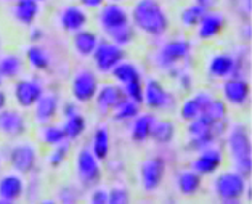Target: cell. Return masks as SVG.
Instances as JSON below:
<instances>
[{
  "mask_svg": "<svg viewBox=\"0 0 252 204\" xmlns=\"http://www.w3.org/2000/svg\"><path fill=\"white\" fill-rule=\"evenodd\" d=\"M130 21L133 28L151 37H161L169 29L167 13L158 0H138L132 8Z\"/></svg>",
  "mask_w": 252,
  "mask_h": 204,
  "instance_id": "cell-1",
  "label": "cell"
},
{
  "mask_svg": "<svg viewBox=\"0 0 252 204\" xmlns=\"http://www.w3.org/2000/svg\"><path fill=\"white\" fill-rule=\"evenodd\" d=\"M226 148H228L233 168L246 177L252 169L251 138L246 126L233 124L226 131Z\"/></svg>",
  "mask_w": 252,
  "mask_h": 204,
  "instance_id": "cell-2",
  "label": "cell"
},
{
  "mask_svg": "<svg viewBox=\"0 0 252 204\" xmlns=\"http://www.w3.org/2000/svg\"><path fill=\"white\" fill-rule=\"evenodd\" d=\"M188 124H189L188 126V141H189V146L196 151L214 145V141L217 140L220 135H223L226 131L225 121L214 122L204 114H201L199 117H196V119L189 121Z\"/></svg>",
  "mask_w": 252,
  "mask_h": 204,
  "instance_id": "cell-3",
  "label": "cell"
},
{
  "mask_svg": "<svg viewBox=\"0 0 252 204\" xmlns=\"http://www.w3.org/2000/svg\"><path fill=\"white\" fill-rule=\"evenodd\" d=\"M246 191V178L238 170L222 172L214 180V193L220 201L225 204L238 203L244 196Z\"/></svg>",
  "mask_w": 252,
  "mask_h": 204,
  "instance_id": "cell-4",
  "label": "cell"
},
{
  "mask_svg": "<svg viewBox=\"0 0 252 204\" xmlns=\"http://www.w3.org/2000/svg\"><path fill=\"white\" fill-rule=\"evenodd\" d=\"M189 53H191V44L188 40H169L155 55V63L164 71H174L189 58Z\"/></svg>",
  "mask_w": 252,
  "mask_h": 204,
  "instance_id": "cell-5",
  "label": "cell"
},
{
  "mask_svg": "<svg viewBox=\"0 0 252 204\" xmlns=\"http://www.w3.org/2000/svg\"><path fill=\"white\" fill-rule=\"evenodd\" d=\"M76 172L77 178L85 187H94L101 178L100 159L92 153L90 148H81L76 156Z\"/></svg>",
  "mask_w": 252,
  "mask_h": 204,
  "instance_id": "cell-6",
  "label": "cell"
},
{
  "mask_svg": "<svg viewBox=\"0 0 252 204\" xmlns=\"http://www.w3.org/2000/svg\"><path fill=\"white\" fill-rule=\"evenodd\" d=\"M124 48L116 45L114 42L100 40L95 52L92 53V60H94V65L98 72L109 74L114 69L116 65L124 60Z\"/></svg>",
  "mask_w": 252,
  "mask_h": 204,
  "instance_id": "cell-7",
  "label": "cell"
},
{
  "mask_svg": "<svg viewBox=\"0 0 252 204\" xmlns=\"http://www.w3.org/2000/svg\"><path fill=\"white\" fill-rule=\"evenodd\" d=\"M165 170H167V166L162 158L153 156L145 159L140 166V183L143 190L148 193L156 191L164 182Z\"/></svg>",
  "mask_w": 252,
  "mask_h": 204,
  "instance_id": "cell-8",
  "label": "cell"
},
{
  "mask_svg": "<svg viewBox=\"0 0 252 204\" xmlns=\"http://www.w3.org/2000/svg\"><path fill=\"white\" fill-rule=\"evenodd\" d=\"M8 159L15 172H18V174H29L31 170H34L35 164H37L39 153L37 148L32 143L21 141V143H16L10 150Z\"/></svg>",
  "mask_w": 252,
  "mask_h": 204,
  "instance_id": "cell-9",
  "label": "cell"
},
{
  "mask_svg": "<svg viewBox=\"0 0 252 204\" xmlns=\"http://www.w3.org/2000/svg\"><path fill=\"white\" fill-rule=\"evenodd\" d=\"M98 87H100V84H98L96 74L90 69L77 71L71 82L72 97L77 103H89L94 100Z\"/></svg>",
  "mask_w": 252,
  "mask_h": 204,
  "instance_id": "cell-10",
  "label": "cell"
},
{
  "mask_svg": "<svg viewBox=\"0 0 252 204\" xmlns=\"http://www.w3.org/2000/svg\"><path fill=\"white\" fill-rule=\"evenodd\" d=\"M175 103V98L156 79H146L143 84V103L150 109H169Z\"/></svg>",
  "mask_w": 252,
  "mask_h": 204,
  "instance_id": "cell-11",
  "label": "cell"
},
{
  "mask_svg": "<svg viewBox=\"0 0 252 204\" xmlns=\"http://www.w3.org/2000/svg\"><path fill=\"white\" fill-rule=\"evenodd\" d=\"M128 23H132L130 15H128V11L118 2L104 3L100 8V13H98V24H100V28L106 34H111L113 31L126 26Z\"/></svg>",
  "mask_w": 252,
  "mask_h": 204,
  "instance_id": "cell-12",
  "label": "cell"
},
{
  "mask_svg": "<svg viewBox=\"0 0 252 204\" xmlns=\"http://www.w3.org/2000/svg\"><path fill=\"white\" fill-rule=\"evenodd\" d=\"M222 95L223 102L231 104L235 108L246 106L251 97V87L248 84V80H244L243 77H228L225 79V82L222 85Z\"/></svg>",
  "mask_w": 252,
  "mask_h": 204,
  "instance_id": "cell-13",
  "label": "cell"
},
{
  "mask_svg": "<svg viewBox=\"0 0 252 204\" xmlns=\"http://www.w3.org/2000/svg\"><path fill=\"white\" fill-rule=\"evenodd\" d=\"M44 94V85L39 79H20L13 87V97L21 108H32L40 95Z\"/></svg>",
  "mask_w": 252,
  "mask_h": 204,
  "instance_id": "cell-14",
  "label": "cell"
},
{
  "mask_svg": "<svg viewBox=\"0 0 252 204\" xmlns=\"http://www.w3.org/2000/svg\"><path fill=\"white\" fill-rule=\"evenodd\" d=\"M223 161V154L219 150L217 146H206L199 150L198 156L193 159L191 163V170H194L196 174H199L201 177L204 175H212L217 172Z\"/></svg>",
  "mask_w": 252,
  "mask_h": 204,
  "instance_id": "cell-15",
  "label": "cell"
},
{
  "mask_svg": "<svg viewBox=\"0 0 252 204\" xmlns=\"http://www.w3.org/2000/svg\"><path fill=\"white\" fill-rule=\"evenodd\" d=\"M226 28V18L220 11H211L207 10L204 16L201 18V21L198 23V37L201 40H212L219 34L223 33V29Z\"/></svg>",
  "mask_w": 252,
  "mask_h": 204,
  "instance_id": "cell-16",
  "label": "cell"
},
{
  "mask_svg": "<svg viewBox=\"0 0 252 204\" xmlns=\"http://www.w3.org/2000/svg\"><path fill=\"white\" fill-rule=\"evenodd\" d=\"M26 132V119L16 109L5 108L0 111V135L16 138Z\"/></svg>",
  "mask_w": 252,
  "mask_h": 204,
  "instance_id": "cell-17",
  "label": "cell"
},
{
  "mask_svg": "<svg viewBox=\"0 0 252 204\" xmlns=\"http://www.w3.org/2000/svg\"><path fill=\"white\" fill-rule=\"evenodd\" d=\"M124 92H122L121 85L114 84H103L98 87L95 94L96 100V109L100 114H109L114 109V106L121 100H124Z\"/></svg>",
  "mask_w": 252,
  "mask_h": 204,
  "instance_id": "cell-18",
  "label": "cell"
},
{
  "mask_svg": "<svg viewBox=\"0 0 252 204\" xmlns=\"http://www.w3.org/2000/svg\"><path fill=\"white\" fill-rule=\"evenodd\" d=\"M24 180L21 174H5L0 177V203L13 204L24 195Z\"/></svg>",
  "mask_w": 252,
  "mask_h": 204,
  "instance_id": "cell-19",
  "label": "cell"
},
{
  "mask_svg": "<svg viewBox=\"0 0 252 204\" xmlns=\"http://www.w3.org/2000/svg\"><path fill=\"white\" fill-rule=\"evenodd\" d=\"M207 76L212 79H228L236 72V60L230 53H217L206 66Z\"/></svg>",
  "mask_w": 252,
  "mask_h": 204,
  "instance_id": "cell-20",
  "label": "cell"
},
{
  "mask_svg": "<svg viewBox=\"0 0 252 204\" xmlns=\"http://www.w3.org/2000/svg\"><path fill=\"white\" fill-rule=\"evenodd\" d=\"M58 20H60V26L64 33H77V31L87 26L89 15L82 7L69 5V7L61 10Z\"/></svg>",
  "mask_w": 252,
  "mask_h": 204,
  "instance_id": "cell-21",
  "label": "cell"
},
{
  "mask_svg": "<svg viewBox=\"0 0 252 204\" xmlns=\"http://www.w3.org/2000/svg\"><path fill=\"white\" fill-rule=\"evenodd\" d=\"M58 106H60V102H58V97L55 94H42L40 98L34 104V117H35V122L40 126L48 124L55 119V116L58 113Z\"/></svg>",
  "mask_w": 252,
  "mask_h": 204,
  "instance_id": "cell-22",
  "label": "cell"
},
{
  "mask_svg": "<svg viewBox=\"0 0 252 204\" xmlns=\"http://www.w3.org/2000/svg\"><path fill=\"white\" fill-rule=\"evenodd\" d=\"M39 2L35 0H16L13 8H11V15H13L15 21L23 24V26H32L39 16Z\"/></svg>",
  "mask_w": 252,
  "mask_h": 204,
  "instance_id": "cell-23",
  "label": "cell"
},
{
  "mask_svg": "<svg viewBox=\"0 0 252 204\" xmlns=\"http://www.w3.org/2000/svg\"><path fill=\"white\" fill-rule=\"evenodd\" d=\"M156 117L153 116L151 113H143L135 116L133 119L130 121V138L135 143H143L150 138L151 135V129L153 124H155Z\"/></svg>",
  "mask_w": 252,
  "mask_h": 204,
  "instance_id": "cell-24",
  "label": "cell"
},
{
  "mask_svg": "<svg viewBox=\"0 0 252 204\" xmlns=\"http://www.w3.org/2000/svg\"><path fill=\"white\" fill-rule=\"evenodd\" d=\"M100 42V37L95 33L87 29H81L74 33V39H72V47H74L76 53L82 58H89L92 57V53L95 52V48Z\"/></svg>",
  "mask_w": 252,
  "mask_h": 204,
  "instance_id": "cell-25",
  "label": "cell"
},
{
  "mask_svg": "<svg viewBox=\"0 0 252 204\" xmlns=\"http://www.w3.org/2000/svg\"><path fill=\"white\" fill-rule=\"evenodd\" d=\"M202 185V177L196 174L194 170H182L177 174L175 178V187L178 193L183 196H193L201 190Z\"/></svg>",
  "mask_w": 252,
  "mask_h": 204,
  "instance_id": "cell-26",
  "label": "cell"
},
{
  "mask_svg": "<svg viewBox=\"0 0 252 204\" xmlns=\"http://www.w3.org/2000/svg\"><path fill=\"white\" fill-rule=\"evenodd\" d=\"M26 60L34 71H45L50 68L52 55L45 47H42L39 44H32L26 50Z\"/></svg>",
  "mask_w": 252,
  "mask_h": 204,
  "instance_id": "cell-27",
  "label": "cell"
},
{
  "mask_svg": "<svg viewBox=\"0 0 252 204\" xmlns=\"http://www.w3.org/2000/svg\"><path fill=\"white\" fill-rule=\"evenodd\" d=\"M109 148H111V138H109V129L106 126H100L95 131L94 137H92V146L90 150L95 154L96 159L104 161L109 154Z\"/></svg>",
  "mask_w": 252,
  "mask_h": 204,
  "instance_id": "cell-28",
  "label": "cell"
},
{
  "mask_svg": "<svg viewBox=\"0 0 252 204\" xmlns=\"http://www.w3.org/2000/svg\"><path fill=\"white\" fill-rule=\"evenodd\" d=\"M111 74L119 85H126L128 82H137V80H141V72L138 69V66L130 63V61H124V60L114 66Z\"/></svg>",
  "mask_w": 252,
  "mask_h": 204,
  "instance_id": "cell-29",
  "label": "cell"
},
{
  "mask_svg": "<svg viewBox=\"0 0 252 204\" xmlns=\"http://www.w3.org/2000/svg\"><path fill=\"white\" fill-rule=\"evenodd\" d=\"M85 129H87V121H85V117L81 113L64 117L63 124H61V131H63L67 141L77 140L85 132Z\"/></svg>",
  "mask_w": 252,
  "mask_h": 204,
  "instance_id": "cell-30",
  "label": "cell"
},
{
  "mask_svg": "<svg viewBox=\"0 0 252 204\" xmlns=\"http://www.w3.org/2000/svg\"><path fill=\"white\" fill-rule=\"evenodd\" d=\"M175 137V124L172 121L167 119H161V121H155L151 129V135L150 138L153 141H156L158 145H169Z\"/></svg>",
  "mask_w": 252,
  "mask_h": 204,
  "instance_id": "cell-31",
  "label": "cell"
},
{
  "mask_svg": "<svg viewBox=\"0 0 252 204\" xmlns=\"http://www.w3.org/2000/svg\"><path fill=\"white\" fill-rule=\"evenodd\" d=\"M111 114L116 122H128V121H132L135 116L140 114V104L128 100V98H124V100H121L116 104L114 109L111 111Z\"/></svg>",
  "mask_w": 252,
  "mask_h": 204,
  "instance_id": "cell-32",
  "label": "cell"
},
{
  "mask_svg": "<svg viewBox=\"0 0 252 204\" xmlns=\"http://www.w3.org/2000/svg\"><path fill=\"white\" fill-rule=\"evenodd\" d=\"M23 71V60L15 53H7L0 57V74L3 79H13Z\"/></svg>",
  "mask_w": 252,
  "mask_h": 204,
  "instance_id": "cell-33",
  "label": "cell"
},
{
  "mask_svg": "<svg viewBox=\"0 0 252 204\" xmlns=\"http://www.w3.org/2000/svg\"><path fill=\"white\" fill-rule=\"evenodd\" d=\"M39 138H40L42 143H45L52 148L60 145V143H63V141H67L63 131H61V126H55V124H52V122H48V124H44L40 127Z\"/></svg>",
  "mask_w": 252,
  "mask_h": 204,
  "instance_id": "cell-34",
  "label": "cell"
},
{
  "mask_svg": "<svg viewBox=\"0 0 252 204\" xmlns=\"http://www.w3.org/2000/svg\"><path fill=\"white\" fill-rule=\"evenodd\" d=\"M206 11L207 10L204 7H201V5H198V3L189 5V7L182 10V13H180V23L185 28H196V26H198V23L201 21V18L204 16Z\"/></svg>",
  "mask_w": 252,
  "mask_h": 204,
  "instance_id": "cell-35",
  "label": "cell"
},
{
  "mask_svg": "<svg viewBox=\"0 0 252 204\" xmlns=\"http://www.w3.org/2000/svg\"><path fill=\"white\" fill-rule=\"evenodd\" d=\"M108 37H109V40L114 42V44L119 45V47L130 45L135 39V28H133L132 23H128V24H126V26L113 31L111 34H108Z\"/></svg>",
  "mask_w": 252,
  "mask_h": 204,
  "instance_id": "cell-36",
  "label": "cell"
},
{
  "mask_svg": "<svg viewBox=\"0 0 252 204\" xmlns=\"http://www.w3.org/2000/svg\"><path fill=\"white\" fill-rule=\"evenodd\" d=\"M201 114H202V108L199 106V103L194 100V97H189L182 103L180 117L185 122L193 121V119H196V117H199Z\"/></svg>",
  "mask_w": 252,
  "mask_h": 204,
  "instance_id": "cell-37",
  "label": "cell"
},
{
  "mask_svg": "<svg viewBox=\"0 0 252 204\" xmlns=\"http://www.w3.org/2000/svg\"><path fill=\"white\" fill-rule=\"evenodd\" d=\"M204 116H207L209 119L217 122V121H225L226 119V114H228V111H226V103L223 100H214L211 102V104L207 106V109L202 113Z\"/></svg>",
  "mask_w": 252,
  "mask_h": 204,
  "instance_id": "cell-38",
  "label": "cell"
},
{
  "mask_svg": "<svg viewBox=\"0 0 252 204\" xmlns=\"http://www.w3.org/2000/svg\"><path fill=\"white\" fill-rule=\"evenodd\" d=\"M121 89H122V92H124V97L128 98V100H132L138 104L143 103V82H141V80L121 85Z\"/></svg>",
  "mask_w": 252,
  "mask_h": 204,
  "instance_id": "cell-39",
  "label": "cell"
},
{
  "mask_svg": "<svg viewBox=\"0 0 252 204\" xmlns=\"http://www.w3.org/2000/svg\"><path fill=\"white\" fill-rule=\"evenodd\" d=\"M67 151H69V143H67V141H63V143L53 146V151L50 153V156H48V164L53 166V168H58L60 164L64 163Z\"/></svg>",
  "mask_w": 252,
  "mask_h": 204,
  "instance_id": "cell-40",
  "label": "cell"
},
{
  "mask_svg": "<svg viewBox=\"0 0 252 204\" xmlns=\"http://www.w3.org/2000/svg\"><path fill=\"white\" fill-rule=\"evenodd\" d=\"M128 201V191L126 187H113L108 191V204H126Z\"/></svg>",
  "mask_w": 252,
  "mask_h": 204,
  "instance_id": "cell-41",
  "label": "cell"
},
{
  "mask_svg": "<svg viewBox=\"0 0 252 204\" xmlns=\"http://www.w3.org/2000/svg\"><path fill=\"white\" fill-rule=\"evenodd\" d=\"M92 204H108V190L104 188H94L89 196Z\"/></svg>",
  "mask_w": 252,
  "mask_h": 204,
  "instance_id": "cell-42",
  "label": "cell"
},
{
  "mask_svg": "<svg viewBox=\"0 0 252 204\" xmlns=\"http://www.w3.org/2000/svg\"><path fill=\"white\" fill-rule=\"evenodd\" d=\"M194 97V100L199 103V106L202 108V113L207 109V106L211 104V102L214 100V97L212 94H209L207 90H199V92H196V94L193 95Z\"/></svg>",
  "mask_w": 252,
  "mask_h": 204,
  "instance_id": "cell-43",
  "label": "cell"
},
{
  "mask_svg": "<svg viewBox=\"0 0 252 204\" xmlns=\"http://www.w3.org/2000/svg\"><path fill=\"white\" fill-rule=\"evenodd\" d=\"M60 200L63 201V203H74L76 201V191L72 190V188H69V187H66V188H63L60 191Z\"/></svg>",
  "mask_w": 252,
  "mask_h": 204,
  "instance_id": "cell-44",
  "label": "cell"
},
{
  "mask_svg": "<svg viewBox=\"0 0 252 204\" xmlns=\"http://www.w3.org/2000/svg\"><path fill=\"white\" fill-rule=\"evenodd\" d=\"M104 3H106V0H81L82 8H89V10H98Z\"/></svg>",
  "mask_w": 252,
  "mask_h": 204,
  "instance_id": "cell-45",
  "label": "cell"
},
{
  "mask_svg": "<svg viewBox=\"0 0 252 204\" xmlns=\"http://www.w3.org/2000/svg\"><path fill=\"white\" fill-rule=\"evenodd\" d=\"M77 113H81V111H79L77 104H74V103H67V104H64V106H63V117L74 116Z\"/></svg>",
  "mask_w": 252,
  "mask_h": 204,
  "instance_id": "cell-46",
  "label": "cell"
},
{
  "mask_svg": "<svg viewBox=\"0 0 252 204\" xmlns=\"http://www.w3.org/2000/svg\"><path fill=\"white\" fill-rule=\"evenodd\" d=\"M31 40L32 42H40V39L44 37V33L39 29V28H32V31H31Z\"/></svg>",
  "mask_w": 252,
  "mask_h": 204,
  "instance_id": "cell-47",
  "label": "cell"
},
{
  "mask_svg": "<svg viewBox=\"0 0 252 204\" xmlns=\"http://www.w3.org/2000/svg\"><path fill=\"white\" fill-rule=\"evenodd\" d=\"M194 3H198V5H201V7H204L206 10H209L217 3V0H194Z\"/></svg>",
  "mask_w": 252,
  "mask_h": 204,
  "instance_id": "cell-48",
  "label": "cell"
},
{
  "mask_svg": "<svg viewBox=\"0 0 252 204\" xmlns=\"http://www.w3.org/2000/svg\"><path fill=\"white\" fill-rule=\"evenodd\" d=\"M7 104H8V98H7V94L2 90V87H0V111L7 108Z\"/></svg>",
  "mask_w": 252,
  "mask_h": 204,
  "instance_id": "cell-49",
  "label": "cell"
},
{
  "mask_svg": "<svg viewBox=\"0 0 252 204\" xmlns=\"http://www.w3.org/2000/svg\"><path fill=\"white\" fill-rule=\"evenodd\" d=\"M2 85H3V76L0 74V87H2Z\"/></svg>",
  "mask_w": 252,
  "mask_h": 204,
  "instance_id": "cell-50",
  "label": "cell"
},
{
  "mask_svg": "<svg viewBox=\"0 0 252 204\" xmlns=\"http://www.w3.org/2000/svg\"><path fill=\"white\" fill-rule=\"evenodd\" d=\"M5 2H16V0H5Z\"/></svg>",
  "mask_w": 252,
  "mask_h": 204,
  "instance_id": "cell-51",
  "label": "cell"
},
{
  "mask_svg": "<svg viewBox=\"0 0 252 204\" xmlns=\"http://www.w3.org/2000/svg\"><path fill=\"white\" fill-rule=\"evenodd\" d=\"M35 2H39V3H40V2H45V0H35Z\"/></svg>",
  "mask_w": 252,
  "mask_h": 204,
  "instance_id": "cell-52",
  "label": "cell"
},
{
  "mask_svg": "<svg viewBox=\"0 0 252 204\" xmlns=\"http://www.w3.org/2000/svg\"><path fill=\"white\" fill-rule=\"evenodd\" d=\"M111 2H122V0H111Z\"/></svg>",
  "mask_w": 252,
  "mask_h": 204,
  "instance_id": "cell-53",
  "label": "cell"
},
{
  "mask_svg": "<svg viewBox=\"0 0 252 204\" xmlns=\"http://www.w3.org/2000/svg\"><path fill=\"white\" fill-rule=\"evenodd\" d=\"M0 166H2V158H0Z\"/></svg>",
  "mask_w": 252,
  "mask_h": 204,
  "instance_id": "cell-54",
  "label": "cell"
}]
</instances>
